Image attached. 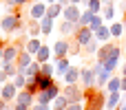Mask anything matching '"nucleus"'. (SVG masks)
I'll list each match as a JSON object with an SVG mask.
<instances>
[{
  "mask_svg": "<svg viewBox=\"0 0 126 110\" xmlns=\"http://www.w3.org/2000/svg\"><path fill=\"white\" fill-rule=\"evenodd\" d=\"M16 104H22V106H33L35 104V95H31L27 88H22V90H18V95H16Z\"/></svg>",
  "mask_w": 126,
  "mask_h": 110,
  "instance_id": "nucleus-15",
  "label": "nucleus"
},
{
  "mask_svg": "<svg viewBox=\"0 0 126 110\" xmlns=\"http://www.w3.org/2000/svg\"><path fill=\"white\" fill-rule=\"evenodd\" d=\"M102 15H104V20L111 24V22H115V18H117V13H115V4H109V7H102Z\"/></svg>",
  "mask_w": 126,
  "mask_h": 110,
  "instance_id": "nucleus-30",
  "label": "nucleus"
},
{
  "mask_svg": "<svg viewBox=\"0 0 126 110\" xmlns=\"http://www.w3.org/2000/svg\"><path fill=\"white\" fill-rule=\"evenodd\" d=\"M109 26H111V35H113L115 40L124 37V33H126V26H124V22H122V20H120V22L115 20V22H111Z\"/></svg>",
  "mask_w": 126,
  "mask_h": 110,
  "instance_id": "nucleus-23",
  "label": "nucleus"
},
{
  "mask_svg": "<svg viewBox=\"0 0 126 110\" xmlns=\"http://www.w3.org/2000/svg\"><path fill=\"white\" fill-rule=\"evenodd\" d=\"M82 51H84L86 55H97V51H100V42H97V40L93 37V40H91L89 44H84V49H82Z\"/></svg>",
  "mask_w": 126,
  "mask_h": 110,
  "instance_id": "nucleus-33",
  "label": "nucleus"
},
{
  "mask_svg": "<svg viewBox=\"0 0 126 110\" xmlns=\"http://www.w3.org/2000/svg\"><path fill=\"white\" fill-rule=\"evenodd\" d=\"M20 29H22V22H20V15L18 13L9 11V13H4L0 18V31L2 33H18Z\"/></svg>",
  "mask_w": 126,
  "mask_h": 110,
  "instance_id": "nucleus-2",
  "label": "nucleus"
},
{
  "mask_svg": "<svg viewBox=\"0 0 126 110\" xmlns=\"http://www.w3.org/2000/svg\"><path fill=\"white\" fill-rule=\"evenodd\" d=\"M80 2H82V0H71V4H80Z\"/></svg>",
  "mask_w": 126,
  "mask_h": 110,
  "instance_id": "nucleus-52",
  "label": "nucleus"
},
{
  "mask_svg": "<svg viewBox=\"0 0 126 110\" xmlns=\"http://www.w3.org/2000/svg\"><path fill=\"white\" fill-rule=\"evenodd\" d=\"M93 71H95V88H104V86H106V82L113 77V73H111V71H106L102 62H95V64H93Z\"/></svg>",
  "mask_w": 126,
  "mask_h": 110,
  "instance_id": "nucleus-4",
  "label": "nucleus"
},
{
  "mask_svg": "<svg viewBox=\"0 0 126 110\" xmlns=\"http://www.w3.org/2000/svg\"><path fill=\"white\" fill-rule=\"evenodd\" d=\"M104 88H106V93H122V75H113Z\"/></svg>",
  "mask_w": 126,
  "mask_h": 110,
  "instance_id": "nucleus-18",
  "label": "nucleus"
},
{
  "mask_svg": "<svg viewBox=\"0 0 126 110\" xmlns=\"http://www.w3.org/2000/svg\"><path fill=\"white\" fill-rule=\"evenodd\" d=\"M18 53H20V46H18V44H4V51H2V60H4V62H16Z\"/></svg>",
  "mask_w": 126,
  "mask_h": 110,
  "instance_id": "nucleus-16",
  "label": "nucleus"
},
{
  "mask_svg": "<svg viewBox=\"0 0 126 110\" xmlns=\"http://www.w3.org/2000/svg\"><path fill=\"white\" fill-rule=\"evenodd\" d=\"M69 42H71V55H80V53H82V51H80L82 46L75 42V37H73V40H69Z\"/></svg>",
  "mask_w": 126,
  "mask_h": 110,
  "instance_id": "nucleus-38",
  "label": "nucleus"
},
{
  "mask_svg": "<svg viewBox=\"0 0 126 110\" xmlns=\"http://www.w3.org/2000/svg\"><path fill=\"white\" fill-rule=\"evenodd\" d=\"M93 15H95V13H93L91 9H84V11H82V15H80V20H78V24H80V26H89V22H91V18H93Z\"/></svg>",
  "mask_w": 126,
  "mask_h": 110,
  "instance_id": "nucleus-34",
  "label": "nucleus"
},
{
  "mask_svg": "<svg viewBox=\"0 0 126 110\" xmlns=\"http://www.w3.org/2000/svg\"><path fill=\"white\" fill-rule=\"evenodd\" d=\"M80 15H82L80 4H69V7H64V11H62V20H69V22H78Z\"/></svg>",
  "mask_w": 126,
  "mask_h": 110,
  "instance_id": "nucleus-10",
  "label": "nucleus"
},
{
  "mask_svg": "<svg viewBox=\"0 0 126 110\" xmlns=\"http://www.w3.org/2000/svg\"><path fill=\"white\" fill-rule=\"evenodd\" d=\"M78 29H80V24H78V22H69V20H62V22L58 24V33H60L62 37H73V35L78 33Z\"/></svg>",
  "mask_w": 126,
  "mask_h": 110,
  "instance_id": "nucleus-8",
  "label": "nucleus"
},
{
  "mask_svg": "<svg viewBox=\"0 0 126 110\" xmlns=\"http://www.w3.org/2000/svg\"><path fill=\"white\" fill-rule=\"evenodd\" d=\"M40 73L47 75V77H53V75H55V64H53V62H44L42 68H40Z\"/></svg>",
  "mask_w": 126,
  "mask_h": 110,
  "instance_id": "nucleus-36",
  "label": "nucleus"
},
{
  "mask_svg": "<svg viewBox=\"0 0 126 110\" xmlns=\"http://www.w3.org/2000/svg\"><path fill=\"white\" fill-rule=\"evenodd\" d=\"M122 101V93H106V110H115Z\"/></svg>",
  "mask_w": 126,
  "mask_h": 110,
  "instance_id": "nucleus-24",
  "label": "nucleus"
},
{
  "mask_svg": "<svg viewBox=\"0 0 126 110\" xmlns=\"http://www.w3.org/2000/svg\"><path fill=\"white\" fill-rule=\"evenodd\" d=\"M0 95H2V86H0Z\"/></svg>",
  "mask_w": 126,
  "mask_h": 110,
  "instance_id": "nucleus-54",
  "label": "nucleus"
},
{
  "mask_svg": "<svg viewBox=\"0 0 126 110\" xmlns=\"http://www.w3.org/2000/svg\"><path fill=\"white\" fill-rule=\"evenodd\" d=\"M44 2H47V4H53V2H58V0H44Z\"/></svg>",
  "mask_w": 126,
  "mask_h": 110,
  "instance_id": "nucleus-51",
  "label": "nucleus"
},
{
  "mask_svg": "<svg viewBox=\"0 0 126 110\" xmlns=\"http://www.w3.org/2000/svg\"><path fill=\"white\" fill-rule=\"evenodd\" d=\"M2 51H4V44L0 42V60H2Z\"/></svg>",
  "mask_w": 126,
  "mask_h": 110,
  "instance_id": "nucleus-49",
  "label": "nucleus"
},
{
  "mask_svg": "<svg viewBox=\"0 0 126 110\" xmlns=\"http://www.w3.org/2000/svg\"><path fill=\"white\" fill-rule=\"evenodd\" d=\"M51 62L55 64V75H60V77H64V73L73 66L69 57H60V60H51Z\"/></svg>",
  "mask_w": 126,
  "mask_h": 110,
  "instance_id": "nucleus-17",
  "label": "nucleus"
},
{
  "mask_svg": "<svg viewBox=\"0 0 126 110\" xmlns=\"http://www.w3.org/2000/svg\"><path fill=\"white\" fill-rule=\"evenodd\" d=\"M80 86L82 88H95V71L93 66H80Z\"/></svg>",
  "mask_w": 126,
  "mask_h": 110,
  "instance_id": "nucleus-6",
  "label": "nucleus"
},
{
  "mask_svg": "<svg viewBox=\"0 0 126 110\" xmlns=\"http://www.w3.org/2000/svg\"><path fill=\"white\" fill-rule=\"evenodd\" d=\"M62 11H64V7H62V4H58V2H53V4H49V7H47V15H49L51 20L60 18V15H62Z\"/></svg>",
  "mask_w": 126,
  "mask_h": 110,
  "instance_id": "nucleus-28",
  "label": "nucleus"
},
{
  "mask_svg": "<svg viewBox=\"0 0 126 110\" xmlns=\"http://www.w3.org/2000/svg\"><path fill=\"white\" fill-rule=\"evenodd\" d=\"M58 4H62V7H69V4H71V0H58Z\"/></svg>",
  "mask_w": 126,
  "mask_h": 110,
  "instance_id": "nucleus-47",
  "label": "nucleus"
},
{
  "mask_svg": "<svg viewBox=\"0 0 126 110\" xmlns=\"http://www.w3.org/2000/svg\"><path fill=\"white\" fill-rule=\"evenodd\" d=\"M120 62H122V46H120V44H115V46H113V51L109 53V57H106L102 64H104V68H106V71H111V73H113V71L120 66Z\"/></svg>",
  "mask_w": 126,
  "mask_h": 110,
  "instance_id": "nucleus-5",
  "label": "nucleus"
},
{
  "mask_svg": "<svg viewBox=\"0 0 126 110\" xmlns=\"http://www.w3.org/2000/svg\"><path fill=\"white\" fill-rule=\"evenodd\" d=\"M0 2H9V0H0Z\"/></svg>",
  "mask_w": 126,
  "mask_h": 110,
  "instance_id": "nucleus-53",
  "label": "nucleus"
},
{
  "mask_svg": "<svg viewBox=\"0 0 126 110\" xmlns=\"http://www.w3.org/2000/svg\"><path fill=\"white\" fill-rule=\"evenodd\" d=\"M122 22H124V26H126V11L122 13Z\"/></svg>",
  "mask_w": 126,
  "mask_h": 110,
  "instance_id": "nucleus-50",
  "label": "nucleus"
},
{
  "mask_svg": "<svg viewBox=\"0 0 126 110\" xmlns=\"http://www.w3.org/2000/svg\"><path fill=\"white\" fill-rule=\"evenodd\" d=\"M62 95H64L71 104L84 101V88H82L80 84H64V86H62Z\"/></svg>",
  "mask_w": 126,
  "mask_h": 110,
  "instance_id": "nucleus-3",
  "label": "nucleus"
},
{
  "mask_svg": "<svg viewBox=\"0 0 126 110\" xmlns=\"http://www.w3.org/2000/svg\"><path fill=\"white\" fill-rule=\"evenodd\" d=\"M93 37H95L100 44H106V42H111V40H113V35H111V26H109V24H102V26H100V29L93 33Z\"/></svg>",
  "mask_w": 126,
  "mask_h": 110,
  "instance_id": "nucleus-14",
  "label": "nucleus"
},
{
  "mask_svg": "<svg viewBox=\"0 0 126 110\" xmlns=\"http://www.w3.org/2000/svg\"><path fill=\"white\" fill-rule=\"evenodd\" d=\"M102 24H106V20H104V15H102V13H95V15L91 18V22H89V29H91V31L95 33V31H97V29H100Z\"/></svg>",
  "mask_w": 126,
  "mask_h": 110,
  "instance_id": "nucleus-31",
  "label": "nucleus"
},
{
  "mask_svg": "<svg viewBox=\"0 0 126 110\" xmlns=\"http://www.w3.org/2000/svg\"><path fill=\"white\" fill-rule=\"evenodd\" d=\"M42 49V42H40V37H29L27 40V44H24V51H29L33 57H35V53Z\"/></svg>",
  "mask_w": 126,
  "mask_h": 110,
  "instance_id": "nucleus-25",
  "label": "nucleus"
},
{
  "mask_svg": "<svg viewBox=\"0 0 126 110\" xmlns=\"http://www.w3.org/2000/svg\"><path fill=\"white\" fill-rule=\"evenodd\" d=\"M11 110H31L29 108V106H22V104H16V101H13V108Z\"/></svg>",
  "mask_w": 126,
  "mask_h": 110,
  "instance_id": "nucleus-43",
  "label": "nucleus"
},
{
  "mask_svg": "<svg viewBox=\"0 0 126 110\" xmlns=\"http://www.w3.org/2000/svg\"><path fill=\"white\" fill-rule=\"evenodd\" d=\"M40 29H42V35H53V29H55V20H51L49 15L40 18Z\"/></svg>",
  "mask_w": 126,
  "mask_h": 110,
  "instance_id": "nucleus-19",
  "label": "nucleus"
},
{
  "mask_svg": "<svg viewBox=\"0 0 126 110\" xmlns=\"http://www.w3.org/2000/svg\"><path fill=\"white\" fill-rule=\"evenodd\" d=\"M115 110H126V93H122V101H120V106Z\"/></svg>",
  "mask_w": 126,
  "mask_h": 110,
  "instance_id": "nucleus-42",
  "label": "nucleus"
},
{
  "mask_svg": "<svg viewBox=\"0 0 126 110\" xmlns=\"http://www.w3.org/2000/svg\"><path fill=\"white\" fill-rule=\"evenodd\" d=\"M35 101H38V104H51L53 99H51V95H49L47 90H38V93H35Z\"/></svg>",
  "mask_w": 126,
  "mask_h": 110,
  "instance_id": "nucleus-37",
  "label": "nucleus"
},
{
  "mask_svg": "<svg viewBox=\"0 0 126 110\" xmlns=\"http://www.w3.org/2000/svg\"><path fill=\"white\" fill-rule=\"evenodd\" d=\"M102 4H104V7H109V4H115V0H102Z\"/></svg>",
  "mask_w": 126,
  "mask_h": 110,
  "instance_id": "nucleus-48",
  "label": "nucleus"
},
{
  "mask_svg": "<svg viewBox=\"0 0 126 110\" xmlns=\"http://www.w3.org/2000/svg\"><path fill=\"white\" fill-rule=\"evenodd\" d=\"M120 75H126V57H124V64H122V68H120Z\"/></svg>",
  "mask_w": 126,
  "mask_h": 110,
  "instance_id": "nucleus-46",
  "label": "nucleus"
},
{
  "mask_svg": "<svg viewBox=\"0 0 126 110\" xmlns=\"http://www.w3.org/2000/svg\"><path fill=\"white\" fill-rule=\"evenodd\" d=\"M35 57L29 53V51H24V49H20V53H18V57H16V64H18V73H24V68L33 62Z\"/></svg>",
  "mask_w": 126,
  "mask_h": 110,
  "instance_id": "nucleus-11",
  "label": "nucleus"
},
{
  "mask_svg": "<svg viewBox=\"0 0 126 110\" xmlns=\"http://www.w3.org/2000/svg\"><path fill=\"white\" fill-rule=\"evenodd\" d=\"M66 110H86V104L84 101H75V104H69Z\"/></svg>",
  "mask_w": 126,
  "mask_h": 110,
  "instance_id": "nucleus-39",
  "label": "nucleus"
},
{
  "mask_svg": "<svg viewBox=\"0 0 126 110\" xmlns=\"http://www.w3.org/2000/svg\"><path fill=\"white\" fill-rule=\"evenodd\" d=\"M69 104H71V101H69V99L60 93V95L51 101V108H53V110H66V108H69Z\"/></svg>",
  "mask_w": 126,
  "mask_h": 110,
  "instance_id": "nucleus-27",
  "label": "nucleus"
},
{
  "mask_svg": "<svg viewBox=\"0 0 126 110\" xmlns=\"http://www.w3.org/2000/svg\"><path fill=\"white\" fill-rule=\"evenodd\" d=\"M31 110H53V108H51V104H38V101H35V104L31 106Z\"/></svg>",
  "mask_w": 126,
  "mask_h": 110,
  "instance_id": "nucleus-40",
  "label": "nucleus"
},
{
  "mask_svg": "<svg viewBox=\"0 0 126 110\" xmlns=\"http://www.w3.org/2000/svg\"><path fill=\"white\" fill-rule=\"evenodd\" d=\"M113 46H115V42H106V44H100V51H97V55H95V62H104V60L109 57V53L113 51Z\"/></svg>",
  "mask_w": 126,
  "mask_h": 110,
  "instance_id": "nucleus-21",
  "label": "nucleus"
},
{
  "mask_svg": "<svg viewBox=\"0 0 126 110\" xmlns=\"http://www.w3.org/2000/svg\"><path fill=\"white\" fill-rule=\"evenodd\" d=\"M33 82H35V86H38V90H47L51 84H53V77H47V75H42V73H38L35 77H33Z\"/></svg>",
  "mask_w": 126,
  "mask_h": 110,
  "instance_id": "nucleus-22",
  "label": "nucleus"
},
{
  "mask_svg": "<svg viewBox=\"0 0 126 110\" xmlns=\"http://www.w3.org/2000/svg\"><path fill=\"white\" fill-rule=\"evenodd\" d=\"M73 37H75V42L84 49V44H89V42L93 40V31H91L89 26H80V29H78V33H75Z\"/></svg>",
  "mask_w": 126,
  "mask_h": 110,
  "instance_id": "nucleus-12",
  "label": "nucleus"
},
{
  "mask_svg": "<svg viewBox=\"0 0 126 110\" xmlns=\"http://www.w3.org/2000/svg\"><path fill=\"white\" fill-rule=\"evenodd\" d=\"M71 53V42L66 37H60L55 44H53V57L51 60H60V57H69Z\"/></svg>",
  "mask_w": 126,
  "mask_h": 110,
  "instance_id": "nucleus-7",
  "label": "nucleus"
},
{
  "mask_svg": "<svg viewBox=\"0 0 126 110\" xmlns=\"http://www.w3.org/2000/svg\"><path fill=\"white\" fill-rule=\"evenodd\" d=\"M64 84H80V66H71L64 73Z\"/></svg>",
  "mask_w": 126,
  "mask_h": 110,
  "instance_id": "nucleus-20",
  "label": "nucleus"
},
{
  "mask_svg": "<svg viewBox=\"0 0 126 110\" xmlns=\"http://www.w3.org/2000/svg\"><path fill=\"white\" fill-rule=\"evenodd\" d=\"M16 95H18V88H16V84L9 79L7 84H2V95H0V99H4V101H16Z\"/></svg>",
  "mask_w": 126,
  "mask_h": 110,
  "instance_id": "nucleus-13",
  "label": "nucleus"
},
{
  "mask_svg": "<svg viewBox=\"0 0 126 110\" xmlns=\"http://www.w3.org/2000/svg\"><path fill=\"white\" fill-rule=\"evenodd\" d=\"M9 79H11V77L7 75V71H4V68H0V86H2V84H7Z\"/></svg>",
  "mask_w": 126,
  "mask_h": 110,
  "instance_id": "nucleus-41",
  "label": "nucleus"
},
{
  "mask_svg": "<svg viewBox=\"0 0 126 110\" xmlns=\"http://www.w3.org/2000/svg\"><path fill=\"white\" fill-rule=\"evenodd\" d=\"M9 2H11L13 7H22V4H27L29 0H9Z\"/></svg>",
  "mask_w": 126,
  "mask_h": 110,
  "instance_id": "nucleus-44",
  "label": "nucleus"
},
{
  "mask_svg": "<svg viewBox=\"0 0 126 110\" xmlns=\"http://www.w3.org/2000/svg\"><path fill=\"white\" fill-rule=\"evenodd\" d=\"M122 93H126V75H122Z\"/></svg>",
  "mask_w": 126,
  "mask_h": 110,
  "instance_id": "nucleus-45",
  "label": "nucleus"
},
{
  "mask_svg": "<svg viewBox=\"0 0 126 110\" xmlns=\"http://www.w3.org/2000/svg\"><path fill=\"white\" fill-rule=\"evenodd\" d=\"M84 104H86V110H104L106 93L102 88H84Z\"/></svg>",
  "mask_w": 126,
  "mask_h": 110,
  "instance_id": "nucleus-1",
  "label": "nucleus"
},
{
  "mask_svg": "<svg viewBox=\"0 0 126 110\" xmlns=\"http://www.w3.org/2000/svg\"><path fill=\"white\" fill-rule=\"evenodd\" d=\"M27 35H29V37H40V35H42V29H40V20H31V22H29Z\"/></svg>",
  "mask_w": 126,
  "mask_h": 110,
  "instance_id": "nucleus-29",
  "label": "nucleus"
},
{
  "mask_svg": "<svg viewBox=\"0 0 126 110\" xmlns=\"http://www.w3.org/2000/svg\"><path fill=\"white\" fill-rule=\"evenodd\" d=\"M11 82L16 84V88H18V90H22V88L27 86V75H24V73H18V75H13V77H11Z\"/></svg>",
  "mask_w": 126,
  "mask_h": 110,
  "instance_id": "nucleus-35",
  "label": "nucleus"
},
{
  "mask_svg": "<svg viewBox=\"0 0 126 110\" xmlns=\"http://www.w3.org/2000/svg\"><path fill=\"white\" fill-rule=\"evenodd\" d=\"M51 51H53L51 46H47V44H42V49H40V51L35 53V60H38L40 64H44V62H51V57H53V55H51Z\"/></svg>",
  "mask_w": 126,
  "mask_h": 110,
  "instance_id": "nucleus-26",
  "label": "nucleus"
},
{
  "mask_svg": "<svg viewBox=\"0 0 126 110\" xmlns=\"http://www.w3.org/2000/svg\"><path fill=\"white\" fill-rule=\"evenodd\" d=\"M47 2L44 0H35L33 4H31V9H29V15H31V20H40V18H44L47 15Z\"/></svg>",
  "mask_w": 126,
  "mask_h": 110,
  "instance_id": "nucleus-9",
  "label": "nucleus"
},
{
  "mask_svg": "<svg viewBox=\"0 0 126 110\" xmlns=\"http://www.w3.org/2000/svg\"><path fill=\"white\" fill-rule=\"evenodd\" d=\"M40 68H42V64H40L38 60H33V62L24 68V75H27V77H35V75L40 73Z\"/></svg>",
  "mask_w": 126,
  "mask_h": 110,
  "instance_id": "nucleus-32",
  "label": "nucleus"
}]
</instances>
